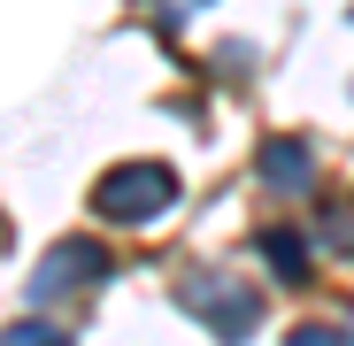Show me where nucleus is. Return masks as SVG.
I'll list each match as a JSON object with an SVG mask.
<instances>
[{
  "label": "nucleus",
  "instance_id": "39448f33",
  "mask_svg": "<svg viewBox=\"0 0 354 346\" xmlns=\"http://www.w3.org/2000/svg\"><path fill=\"white\" fill-rule=\"evenodd\" d=\"M262 254L277 262V277H308V247L292 231H262Z\"/></svg>",
  "mask_w": 354,
  "mask_h": 346
},
{
  "label": "nucleus",
  "instance_id": "7ed1b4c3",
  "mask_svg": "<svg viewBox=\"0 0 354 346\" xmlns=\"http://www.w3.org/2000/svg\"><path fill=\"white\" fill-rule=\"evenodd\" d=\"M100 269H108V254L93 239H62V247L46 254V269L31 277V300H54V293H70V285H93Z\"/></svg>",
  "mask_w": 354,
  "mask_h": 346
},
{
  "label": "nucleus",
  "instance_id": "0eeeda50",
  "mask_svg": "<svg viewBox=\"0 0 354 346\" xmlns=\"http://www.w3.org/2000/svg\"><path fill=\"white\" fill-rule=\"evenodd\" d=\"M292 346H346L339 331H292Z\"/></svg>",
  "mask_w": 354,
  "mask_h": 346
},
{
  "label": "nucleus",
  "instance_id": "20e7f679",
  "mask_svg": "<svg viewBox=\"0 0 354 346\" xmlns=\"http://www.w3.org/2000/svg\"><path fill=\"white\" fill-rule=\"evenodd\" d=\"M308 169H316V162H308L301 139H270V146H262V185H277V193H301Z\"/></svg>",
  "mask_w": 354,
  "mask_h": 346
},
{
  "label": "nucleus",
  "instance_id": "f03ea898",
  "mask_svg": "<svg viewBox=\"0 0 354 346\" xmlns=\"http://www.w3.org/2000/svg\"><path fill=\"white\" fill-rule=\"evenodd\" d=\"M169 200H177V177L162 162H131V169H115V177H100V215L108 223H154Z\"/></svg>",
  "mask_w": 354,
  "mask_h": 346
},
{
  "label": "nucleus",
  "instance_id": "f257e3e1",
  "mask_svg": "<svg viewBox=\"0 0 354 346\" xmlns=\"http://www.w3.org/2000/svg\"><path fill=\"white\" fill-rule=\"evenodd\" d=\"M177 300H185V308H193V316H201L223 346H239V338L262 323V300L247 293L239 277H223V269H193L185 285H177Z\"/></svg>",
  "mask_w": 354,
  "mask_h": 346
},
{
  "label": "nucleus",
  "instance_id": "423d86ee",
  "mask_svg": "<svg viewBox=\"0 0 354 346\" xmlns=\"http://www.w3.org/2000/svg\"><path fill=\"white\" fill-rule=\"evenodd\" d=\"M0 346H70V331H54V323H16V331H0Z\"/></svg>",
  "mask_w": 354,
  "mask_h": 346
}]
</instances>
